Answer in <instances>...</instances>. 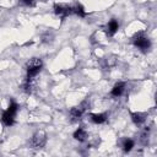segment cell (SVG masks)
Masks as SVG:
<instances>
[{
	"label": "cell",
	"instance_id": "5bb4252c",
	"mask_svg": "<svg viewBox=\"0 0 157 157\" xmlns=\"http://www.w3.org/2000/svg\"><path fill=\"white\" fill-rule=\"evenodd\" d=\"M7 112L15 115V113L17 112V104H16L15 102H11V103H10V105H9V108H7Z\"/></svg>",
	"mask_w": 157,
	"mask_h": 157
},
{
	"label": "cell",
	"instance_id": "6da1fadb",
	"mask_svg": "<svg viewBox=\"0 0 157 157\" xmlns=\"http://www.w3.org/2000/svg\"><path fill=\"white\" fill-rule=\"evenodd\" d=\"M40 67H42V61L39 59H36V58L32 59L27 64V77L32 78L33 76H36L40 71Z\"/></svg>",
	"mask_w": 157,
	"mask_h": 157
},
{
	"label": "cell",
	"instance_id": "5b68a950",
	"mask_svg": "<svg viewBox=\"0 0 157 157\" xmlns=\"http://www.w3.org/2000/svg\"><path fill=\"white\" fill-rule=\"evenodd\" d=\"M118 28H119V23H118V21H117V20H110L109 23H108V29H107L108 36H114L115 32L118 31Z\"/></svg>",
	"mask_w": 157,
	"mask_h": 157
},
{
	"label": "cell",
	"instance_id": "8fae6325",
	"mask_svg": "<svg viewBox=\"0 0 157 157\" xmlns=\"http://www.w3.org/2000/svg\"><path fill=\"white\" fill-rule=\"evenodd\" d=\"M72 9V12H75L76 15H78L80 17H85L86 16V11H85V9H83V6L82 5H80V4H76L74 7H71Z\"/></svg>",
	"mask_w": 157,
	"mask_h": 157
},
{
	"label": "cell",
	"instance_id": "52a82bcc",
	"mask_svg": "<svg viewBox=\"0 0 157 157\" xmlns=\"http://www.w3.org/2000/svg\"><path fill=\"white\" fill-rule=\"evenodd\" d=\"M83 113V108L80 105V107H74L71 110H70V115L72 119H80L81 115Z\"/></svg>",
	"mask_w": 157,
	"mask_h": 157
},
{
	"label": "cell",
	"instance_id": "7c38bea8",
	"mask_svg": "<svg viewBox=\"0 0 157 157\" xmlns=\"http://www.w3.org/2000/svg\"><path fill=\"white\" fill-rule=\"evenodd\" d=\"M131 118L135 124H142L145 121V114H142V113H132Z\"/></svg>",
	"mask_w": 157,
	"mask_h": 157
},
{
	"label": "cell",
	"instance_id": "4fadbf2b",
	"mask_svg": "<svg viewBox=\"0 0 157 157\" xmlns=\"http://www.w3.org/2000/svg\"><path fill=\"white\" fill-rule=\"evenodd\" d=\"M132 147H134V141L130 140V139H126V140L124 141V144H123L124 151H125V152H129V151H131Z\"/></svg>",
	"mask_w": 157,
	"mask_h": 157
},
{
	"label": "cell",
	"instance_id": "277c9868",
	"mask_svg": "<svg viewBox=\"0 0 157 157\" xmlns=\"http://www.w3.org/2000/svg\"><path fill=\"white\" fill-rule=\"evenodd\" d=\"M54 11L56 15L61 16V17H65L67 15H70L72 12V9L69 7V6H64V5H55L54 6Z\"/></svg>",
	"mask_w": 157,
	"mask_h": 157
},
{
	"label": "cell",
	"instance_id": "9a60e30c",
	"mask_svg": "<svg viewBox=\"0 0 157 157\" xmlns=\"http://www.w3.org/2000/svg\"><path fill=\"white\" fill-rule=\"evenodd\" d=\"M21 4L25 5V6H33L34 0H21Z\"/></svg>",
	"mask_w": 157,
	"mask_h": 157
},
{
	"label": "cell",
	"instance_id": "30bf717a",
	"mask_svg": "<svg viewBox=\"0 0 157 157\" xmlns=\"http://www.w3.org/2000/svg\"><path fill=\"white\" fill-rule=\"evenodd\" d=\"M124 87H125V85H124L123 82L117 83V85L113 87V90H112V94H113V96H120V94L123 93V91H124Z\"/></svg>",
	"mask_w": 157,
	"mask_h": 157
},
{
	"label": "cell",
	"instance_id": "8992f818",
	"mask_svg": "<svg viewBox=\"0 0 157 157\" xmlns=\"http://www.w3.org/2000/svg\"><path fill=\"white\" fill-rule=\"evenodd\" d=\"M1 120H2V123H4L5 125L11 126V125L13 124V114H11V113H9V112L6 110V112H4Z\"/></svg>",
	"mask_w": 157,
	"mask_h": 157
},
{
	"label": "cell",
	"instance_id": "3957f363",
	"mask_svg": "<svg viewBox=\"0 0 157 157\" xmlns=\"http://www.w3.org/2000/svg\"><path fill=\"white\" fill-rule=\"evenodd\" d=\"M132 39H134V44H135L136 47H139L140 49L146 50V49L150 48V40H148V38H146L142 33H137V34H135Z\"/></svg>",
	"mask_w": 157,
	"mask_h": 157
},
{
	"label": "cell",
	"instance_id": "ba28073f",
	"mask_svg": "<svg viewBox=\"0 0 157 157\" xmlns=\"http://www.w3.org/2000/svg\"><path fill=\"white\" fill-rule=\"evenodd\" d=\"M74 137H75L76 140H78V141H85L86 137H87V132H86L82 128H78V129L74 132Z\"/></svg>",
	"mask_w": 157,
	"mask_h": 157
},
{
	"label": "cell",
	"instance_id": "9c48e42d",
	"mask_svg": "<svg viewBox=\"0 0 157 157\" xmlns=\"http://www.w3.org/2000/svg\"><path fill=\"white\" fill-rule=\"evenodd\" d=\"M91 119L96 124H102L107 120V117L105 114H91Z\"/></svg>",
	"mask_w": 157,
	"mask_h": 157
},
{
	"label": "cell",
	"instance_id": "7a4b0ae2",
	"mask_svg": "<svg viewBox=\"0 0 157 157\" xmlns=\"http://www.w3.org/2000/svg\"><path fill=\"white\" fill-rule=\"evenodd\" d=\"M45 142H47V135H45V132L44 131H38V132L34 134L31 145H32L33 148H42V147H44Z\"/></svg>",
	"mask_w": 157,
	"mask_h": 157
}]
</instances>
